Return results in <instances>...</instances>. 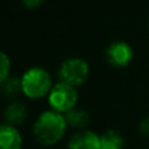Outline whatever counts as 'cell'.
Returning a JSON list of instances; mask_svg holds the SVG:
<instances>
[{"label": "cell", "mask_w": 149, "mask_h": 149, "mask_svg": "<svg viewBox=\"0 0 149 149\" xmlns=\"http://www.w3.org/2000/svg\"><path fill=\"white\" fill-rule=\"evenodd\" d=\"M22 137L18 130L10 124H0V149H21Z\"/></svg>", "instance_id": "cell-7"}, {"label": "cell", "mask_w": 149, "mask_h": 149, "mask_svg": "<svg viewBox=\"0 0 149 149\" xmlns=\"http://www.w3.org/2000/svg\"><path fill=\"white\" fill-rule=\"evenodd\" d=\"M77 102V92L74 86L65 82H59L52 86L49 94V103L52 110L58 113H68L74 109Z\"/></svg>", "instance_id": "cell-3"}, {"label": "cell", "mask_w": 149, "mask_h": 149, "mask_svg": "<svg viewBox=\"0 0 149 149\" xmlns=\"http://www.w3.org/2000/svg\"><path fill=\"white\" fill-rule=\"evenodd\" d=\"M106 58L111 65L116 68L127 67L134 59V50L128 43L118 41L111 43L106 50Z\"/></svg>", "instance_id": "cell-5"}, {"label": "cell", "mask_w": 149, "mask_h": 149, "mask_svg": "<svg viewBox=\"0 0 149 149\" xmlns=\"http://www.w3.org/2000/svg\"><path fill=\"white\" fill-rule=\"evenodd\" d=\"M22 4L25 5L29 9H34V8H38L39 5L43 3V0H21Z\"/></svg>", "instance_id": "cell-13"}, {"label": "cell", "mask_w": 149, "mask_h": 149, "mask_svg": "<svg viewBox=\"0 0 149 149\" xmlns=\"http://www.w3.org/2000/svg\"><path fill=\"white\" fill-rule=\"evenodd\" d=\"M10 71V60L7 54L0 51V84L8 79V74Z\"/></svg>", "instance_id": "cell-11"}, {"label": "cell", "mask_w": 149, "mask_h": 149, "mask_svg": "<svg viewBox=\"0 0 149 149\" xmlns=\"http://www.w3.org/2000/svg\"><path fill=\"white\" fill-rule=\"evenodd\" d=\"M21 90V80L7 79L3 82V92L8 95H13Z\"/></svg>", "instance_id": "cell-12"}, {"label": "cell", "mask_w": 149, "mask_h": 149, "mask_svg": "<svg viewBox=\"0 0 149 149\" xmlns=\"http://www.w3.org/2000/svg\"><path fill=\"white\" fill-rule=\"evenodd\" d=\"M123 145V137L116 131L110 130L101 136V149H122Z\"/></svg>", "instance_id": "cell-10"}, {"label": "cell", "mask_w": 149, "mask_h": 149, "mask_svg": "<svg viewBox=\"0 0 149 149\" xmlns=\"http://www.w3.org/2000/svg\"><path fill=\"white\" fill-rule=\"evenodd\" d=\"M67 120L62 113L49 110L42 113L34 123L33 134L42 145H54L63 137L67 128Z\"/></svg>", "instance_id": "cell-1"}, {"label": "cell", "mask_w": 149, "mask_h": 149, "mask_svg": "<svg viewBox=\"0 0 149 149\" xmlns=\"http://www.w3.org/2000/svg\"><path fill=\"white\" fill-rule=\"evenodd\" d=\"M65 120L68 126H72L73 128H84L89 123V115L85 110L81 109H72L68 113H65Z\"/></svg>", "instance_id": "cell-9"}, {"label": "cell", "mask_w": 149, "mask_h": 149, "mask_svg": "<svg viewBox=\"0 0 149 149\" xmlns=\"http://www.w3.org/2000/svg\"><path fill=\"white\" fill-rule=\"evenodd\" d=\"M139 131L141 132L143 135H145V136H149V118H145L144 120L140 122Z\"/></svg>", "instance_id": "cell-14"}, {"label": "cell", "mask_w": 149, "mask_h": 149, "mask_svg": "<svg viewBox=\"0 0 149 149\" xmlns=\"http://www.w3.org/2000/svg\"><path fill=\"white\" fill-rule=\"evenodd\" d=\"M21 92L31 100H38L50 94L52 89L51 76L46 70L34 67L28 70L21 77Z\"/></svg>", "instance_id": "cell-2"}, {"label": "cell", "mask_w": 149, "mask_h": 149, "mask_svg": "<svg viewBox=\"0 0 149 149\" xmlns=\"http://www.w3.org/2000/svg\"><path fill=\"white\" fill-rule=\"evenodd\" d=\"M70 149H101V136L92 131L74 134L68 141Z\"/></svg>", "instance_id": "cell-6"}, {"label": "cell", "mask_w": 149, "mask_h": 149, "mask_svg": "<svg viewBox=\"0 0 149 149\" xmlns=\"http://www.w3.org/2000/svg\"><path fill=\"white\" fill-rule=\"evenodd\" d=\"M89 74V65L84 59L71 58L63 62L59 70V77L63 82L72 86H79L84 84Z\"/></svg>", "instance_id": "cell-4"}, {"label": "cell", "mask_w": 149, "mask_h": 149, "mask_svg": "<svg viewBox=\"0 0 149 149\" xmlns=\"http://www.w3.org/2000/svg\"><path fill=\"white\" fill-rule=\"evenodd\" d=\"M28 116V107L22 102H15L9 105L4 111V118L7 120V124L17 126L25 122Z\"/></svg>", "instance_id": "cell-8"}]
</instances>
